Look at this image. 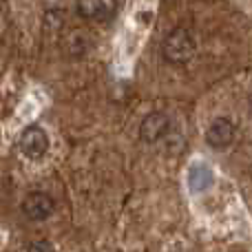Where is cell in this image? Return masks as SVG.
Here are the masks:
<instances>
[{
  "label": "cell",
  "instance_id": "7a4b0ae2",
  "mask_svg": "<svg viewBox=\"0 0 252 252\" xmlns=\"http://www.w3.org/2000/svg\"><path fill=\"white\" fill-rule=\"evenodd\" d=\"M20 151L25 153L29 159H40L44 157V153L49 151V135L44 133L42 126L33 124L27 126L20 135Z\"/></svg>",
  "mask_w": 252,
  "mask_h": 252
},
{
  "label": "cell",
  "instance_id": "ba28073f",
  "mask_svg": "<svg viewBox=\"0 0 252 252\" xmlns=\"http://www.w3.org/2000/svg\"><path fill=\"white\" fill-rule=\"evenodd\" d=\"M188 184H190L192 190L201 192V190H206V188L213 184V173H210L206 166H195V168H190V177H188Z\"/></svg>",
  "mask_w": 252,
  "mask_h": 252
},
{
  "label": "cell",
  "instance_id": "5b68a950",
  "mask_svg": "<svg viewBox=\"0 0 252 252\" xmlns=\"http://www.w3.org/2000/svg\"><path fill=\"white\" fill-rule=\"evenodd\" d=\"M232 139H235V124L228 118H217L208 126V130H206V142H208V146L217 148V151L228 148L232 144Z\"/></svg>",
  "mask_w": 252,
  "mask_h": 252
},
{
  "label": "cell",
  "instance_id": "3957f363",
  "mask_svg": "<svg viewBox=\"0 0 252 252\" xmlns=\"http://www.w3.org/2000/svg\"><path fill=\"white\" fill-rule=\"evenodd\" d=\"M168 130H170V118L166 113H161V111H155V113H148L139 124V139L146 144H155L159 139H164Z\"/></svg>",
  "mask_w": 252,
  "mask_h": 252
},
{
  "label": "cell",
  "instance_id": "6da1fadb",
  "mask_svg": "<svg viewBox=\"0 0 252 252\" xmlns=\"http://www.w3.org/2000/svg\"><path fill=\"white\" fill-rule=\"evenodd\" d=\"M161 56L170 64H184L195 56V38L186 29H175L161 42Z\"/></svg>",
  "mask_w": 252,
  "mask_h": 252
},
{
  "label": "cell",
  "instance_id": "277c9868",
  "mask_svg": "<svg viewBox=\"0 0 252 252\" xmlns=\"http://www.w3.org/2000/svg\"><path fill=\"white\" fill-rule=\"evenodd\" d=\"M20 208L29 221H44L53 213V199L44 192H31L29 197H25Z\"/></svg>",
  "mask_w": 252,
  "mask_h": 252
},
{
  "label": "cell",
  "instance_id": "8992f818",
  "mask_svg": "<svg viewBox=\"0 0 252 252\" xmlns=\"http://www.w3.org/2000/svg\"><path fill=\"white\" fill-rule=\"evenodd\" d=\"M78 13L82 18H89V20H104V18H111L113 11L118 9V2H104V0H87V2H78L75 4Z\"/></svg>",
  "mask_w": 252,
  "mask_h": 252
},
{
  "label": "cell",
  "instance_id": "9c48e42d",
  "mask_svg": "<svg viewBox=\"0 0 252 252\" xmlns=\"http://www.w3.org/2000/svg\"><path fill=\"white\" fill-rule=\"evenodd\" d=\"M27 252H56L53 250V246L49 244V241H35V244H31Z\"/></svg>",
  "mask_w": 252,
  "mask_h": 252
},
{
  "label": "cell",
  "instance_id": "52a82bcc",
  "mask_svg": "<svg viewBox=\"0 0 252 252\" xmlns=\"http://www.w3.org/2000/svg\"><path fill=\"white\" fill-rule=\"evenodd\" d=\"M91 47H93V40L80 29H75L73 33H69V38H66V49H69L71 56H84V53H89Z\"/></svg>",
  "mask_w": 252,
  "mask_h": 252
}]
</instances>
